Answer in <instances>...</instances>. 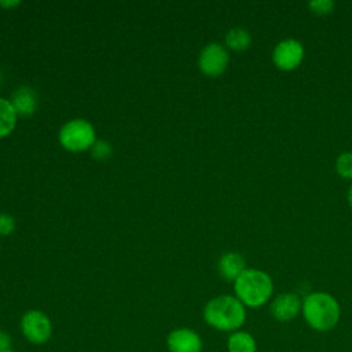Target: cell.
I'll use <instances>...</instances> for the list:
<instances>
[{
	"label": "cell",
	"instance_id": "cell-1",
	"mask_svg": "<svg viewBox=\"0 0 352 352\" xmlns=\"http://www.w3.org/2000/svg\"><path fill=\"white\" fill-rule=\"evenodd\" d=\"M204 320L214 330L234 333L246 322V307L235 296L221 294L206 302Z\"/></svg>",
	"mask_w": 352,
	"mask_h": 352
},
{
	"label": "cell",
	"instance_id": "cell-2",
	"mask_svg": "<svg viewBox=\"0 0 352 352\" xmlns=\"http://www.w3.org/2000/svg\"><path fill=\"white\" fill-rule=\"evenodd\" d=\"M301 315L311 329L324 333L333 330L338 324L341 307L330 293L312 292L302 298Z\"/></svg>",
	"mask_w": 352,
	"mask_h": 352
},
{
	"label": "cell",
	"instance_id": "cell-3",
	"mask_svg": "<svg viewBox=\"0 0 352 352\" xmlns=\"http://www.w3.org/2000/svg\"><path fill=\"white\" fill-rule=\"evenodd\" d=\"M234 292L246 308H260L271 300L274 282L265 271L246 268L234 282Z\"/></svg>",
	"mask_w": 352,
	"mask_h": 352
},
{
	"label": "cell",
	"instance_id": "cell-4",
	"mask_svg": "<svg viewBox=\"0 0 352 352\" xmlns=\"http://www.w3.org/2000/svg\"><path fill=\"white\" fill-rule=\"evenodd\" d=\"M95 142L94 126L81 118L67 121L59 131V143L73 153L91 148Z\"/></svg>",
	"mask_w": 352,
	"mask_h": 352
},
{
	"label": "cell",
	"instance_id": "cell-5",
	"mask_svg": "<svg viewBox=\"0 0 352 352\" xmlns=\"http://www.w3.org/2000/svg\"><path fill=\"white\" fill-rule=\"evenodd\" d=\"M52 322L47 314L38 309L26 311L21 318V333L33 345H44L52 337Z\"/></svg>",
	"mask_w": 352,
	"mask_h": 352
},
{
	"label": "cell",
	"instance_id": "cell-6",
	"mask_svg": "<svg viewBox=\"0 0 352 352\" xmlns=\"http://www.w3.org/2000/svg\"><path fill=\"white\" fill-rule=\"evenodd\" d=\"M305 50L297 38H283L272 50V63L282 72H292L297 69L304 60Z\"/></svg>",
	"mask_w": 352,
	"mask_h": 352
},
{
	"label": "cell",
	"instance_id": "cell-7",
	"mask_svg": "<svg viewBox=\"0 0 352 352\" xmlns=\"http://www.w3.org/2000/svg\"><path fill=\"white\" fill-rule=\"evenodd\" d=\"M230 63V55L224 45L219 43H209L205 45L198 58L199 70L208 77H217L223 74Z\"/></svg>",
	"mask_w": 352,
	"mask_h": 352
},
{
	"label": "cell",
	"instance_id": "cell-8",
	"mask_svg": "<svg viewBox=\"0 0 352 352\" xmlns=\"http://www.w3.org/2000/svg\"><path fill=\"white\" fill-rule=\"evenodd\" d=\"M165 342L169 352H202L204 348L201 336L190 327L173 329Z\"/></svg>",
	"mask_w": 352,
	"mask_h": 352
},
{
	"label": "cell",
	"instance_id": "cell-9",
	"mask_svg": "<svg viewBox=\"0 0 352 352\" xmlns=\"http://www.w3.org/2000/svg\"><path fill=\"white\" fill-rule=\"evenodd\" d=\"M301 307L302 298L294 292H287L278 294L272 300L270 311L272 318L278 322H290L297 318L298 314H301Z\"/></svg>",
	"mask_w": 352,
	"mask_h": 352
},
{
	"label": "cell",
	"instance_id": "cell-10",
	"mask_svg": "<svg viewBox=\"0 0 352 352\" xmlns=\"http://www.w3.org/2000/svg\"><path fill=\"white\" fill-rule=\"evenodd\" d=\"M217 268L223 279L235 282L236 278L246 270V261L242 254L236 252H227L220 257Z\"/></svg>",
	"mask_w": 352,
	"mask_h": 352
},
{
	"label": "cell",
	"instance_id": "cell-11",
	"mask_svg": "<svg viewBox=\"0 0 352 352\" xmlns=\"http://www.w3.org/2000/svg\"><path fill=\"white\" fill-rule=\"evenodd\" d=\"M16 116H22V117H29L34 113L36 107H37V98L36 94L28 88V87H21L18 88L11 99H10Z\"/></svg>",
	"mask_w": 352,
	"mask_h": 352
},
{
	"label": "cell",
	"instance_id": "cell-12",
	"mask_svg": "<svg viewBox=\"0 0 352 352\" xmlns=\"http://www.w3.org/2000/svg\"><path fill=\"white\" fill-rule=\"evenodd\" d=\"M227 352H256L257 344L254 337L245 330L230 333L227 338Z\"/></svg>",
	"mask_w": 352,
	"mask_h": 352
},
{
	"label": "cell",
	"instance_id": "cell-13",
	"mask_svg": "<svg viewBox=\"0 0 352 352\" xmlns=\"http://www.w3.org/2000/svg\"><path fill=\"white\" fill-rule=\"evenodd\" d=\"M226 45L232 51H245L252 45V34L243 28H232L226 34Z\"/></svg>",
	"mask_w": 352,
	"mask_h": 352
},
{
	"label": "cell",
	"instance_id": "cell-14",
	"mask_svg": "<svg viewBox=\"0 0 352 352\" xmlns=\"http://www.w3.org/2000/svg\"><path fill=\"white\" fill-rule=\"evenodd\" d=\"M16 125V113L10 100L0 98V138L12 132Z\"/></svg>",
	"mask_w": 352,
	"mask_h": 352
},
{
	"label": "cell",
	"instance_id": "cell-15",
	"mask_svg": "<svg viewBox=\"0 0 352 352\" xmlns=\"http://www.w3.org/2000/svg\"><path fill=\"white\" fill-rule=\"evenodd\" d=\"M334 165L338 176L352 182V151H344L338 154Z\"/></svg>",
	"mask_w": 352,
	"mask_h": 352
},
{
	"label": "cell",
	"instance_id": "cell-16",
	"mask_svg": "<svg viewBox=\"0 0 352 352\" xmlns=\"http://www.w3.org/2000/svg\"><path fill=\"white\" fill-rule=\"evenodd\" d=\"M334 7L336 3L333 0H312L308 3V8L311 10V12L319 16L331 14L334 11Z\"/></svg>",
	"mask_w": 352,
	"mask_h": 352
},
{
	"label": "cell",
	"instance_id": "cell-17",
	"mask_svg": "<svg viewBox=\"0 0 352 352\" xmlns=\"http://www.w3.org/2000/svg\"><path fill=\"white\" fill-rule=\"evenodd\" d=\"M91 153H92L94 158L103 161V160H107L111 155V146H110L109 142L96 140L91 147Z\"/></svg>",
	"mask_w": 352,
	"mask_h": 352
},
{
	"label": "cell",
	"instance_id": "cell-18",
	"mask_svg": "<svg viewBox=\"0 0 352 352\" xmlns=\"http://www.w3.org/2000/svg\"><path fill=\"white\" fill-rule=\"evenodd\" d=\"M15 228V221L12 216L7 213H0V235H10Z\"/></svg>",
	"mask_w": 352,
	"mask_h": 352
},
{
	"label": "cell",
	"instance_id": "cell-19",
	"mask_svg": "<svg viewBox=\"0 0 352 352\" xmlns=\"http://www.w3.org/2000/svg\"><path fill=\"white\" fill-rule=\"evenodd\" d=\"M11 349V336L6 330H0V352Z\"/></svg>",
	"mask_w": 352,
	"mask_h": 352
},
{
	"label": "cell",
	"instance_id": "cell-20",
	"mask_svg": "<svg viewBox=\"0 0 352 352\" xmlns=\"http://www.w3.org/2000/svg\"><path fill=\"white\" fill-rule=\"evenodd\" d=\"M19 4V1H0V6L3 8H10V7H16Z\"/></svg>",
	"mask_w": 352,
	"mask_h": 352
},
{
	"label": "cell",
	"instance_id": "cell-21",
	"mask_svg": "<svg viewBox=\"0 0 352 352\" xmlns=\"http://www.w3.org/2000/svg\"><path fill=\"white\" fill-rule=\"evenodd\" d=\"M346 201H348V205L349 208L352 209V182H351V186L348 188V192H346Z\"/></svg>",
	"mask_w": 352,
	"mask_h": 352
},
{
	"label": "cell",
	"instance_id": "cell-22",
	"mask_svg": "<svg viewBox=\"0 0 352 352\" xmlns=\"http://www.w3.org/2000/svg\"><path fill=\"white\" fill-rule=\"evenodd\" d=\"M4 352H15V351H12V349H8V351H4Z\"/></svg>",
	"mask_w": 352,
	"mask_h": 352
}]
</instances>
